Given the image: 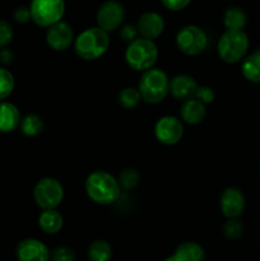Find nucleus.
<instances>
[{"mask_svg":"<svg viewBox=\"0 0 260 261\" xmlns=\"http://www.w3.org/2000/svg\"><path fill=\"white\" fill-rule=\"evenodd\" d=\"M86 193L94 203L109 205L120 198L121 188L112 175L105 171H94L86 180Z\"/></svg>","mask_w":260,"mask_h":261,"instance_id":"f257e3e1","label":"nucleus"},{"mask_svg":"<svg viewBox=\"0 0 260 261\" xmlns=\"http://www.w3.org/2000/svg\"><path fill=\"white\" fill-rule=\"evenodd\" d=\"M110 46L109 32L99 27L83 31L74 41L75 54L83 60H96L101 58Z\"/></svg>","mask_w":260,"mask_h":261,"instance_id":"f03ea898","label":"nucleus"},{"mask_svg":"<svg viewBox=\"0 0 260 261\" xmlns=\"http://www.w3.org/2000/svg\"><path fill=\"white\" fill-rule=\"evenodd\" d=\"M138 91L147 103H160L170 92V79L162 69L150 68L143 73Z\"/></svg>","mask_w":260,"mask_h":261,"instance_id":"7ed1b4c3","label":"nucleus"},{"mask_svg":"<svg viewBox=\"0 0 260 261\" xmlns=\"http://www.w3.org/2000/svg\"><path fill=\"white\" fill-rule=\"evenodd\" d=\"M158 58V48L153 40L135 38L125 51V60L127 65L137 71H145L153 68Z\"/></svg>","mask_w":260,"mask_h":261,"instance_id":"20e7f679","label":"nucleus"},{"mask_svg":"<svg viewBox=\"0 0 260 261\" xmlns=\"http://www.w3.org/2000/svg\"><path fill=\"white\" fill-rule=\"evenodd\" d=\"M249 48V37L242 30H227L217 45L218 55L224 63L233 64L241 60Z\"/></svg>","mask_w":260,"mask_h":261,"instance_id":"39448f33","label":"nucleus"},{"mask_svg":"<svg viewBox=\"0 0 260 261\" xmlns=\"http://www.w3.org/2000/svg\"><path fill=\"white\" fill-rule=\"evenodd\" d=\"M31 19L40 27H50L59 22L65 13L64 0H32L30 5Z\"/></svg>","mask_w":260,"mask_h":261,"instance_id":"423d86ee","label":"nucleus"},{"mask_svg":"<svg viewBox=\"0 0 260 261\" xmlns=\"http://www.w3.org/2000/svg\"><path fill=\"white\" fill-rule=\"evenodd\" d=\"M33 198L41 209H55L64 198V189L60 181L53 177L41 178L35 186Z\"/></svg>","mask_w":260,"mask_h":261,"instance_id":"0eeeda50","label":"nucleus"},{"mask_svg":"<svg viewBox=\"0 0 260 261\" xmlns=\"http://www.w3.org/2000/svg\"><path fill=\"white\" fill-rule=\"evenodd\" d=\"M176 45L185 55L195 56L205 50L208 46V37L201 28L196 25H185L177 32Z\"/></svg>","mask_w":260,"mask_h":261,"instance_id":"6e6552de","label":"nucleus"},{"mask_svg":"<svg viewBox=\"0 0 260 261\" xmlns=\"http://www.w3.org/2000/svg\"><path fill=\"white\" fill-rule=\"evenodd\" d=\"M154 135L158 142L166 145L176 144L184 135V126L175 116H163L155 122Z\"/></svg>","mask_w":260,"mask_h":261,"instance_id":"1a4fd4ad","label":"nucleus"},{"mask_svg":"<svg viewBox=\"0 0 260 261\" xmlns=\"http://www.w3.org/2000/svg\"><path fill=\"white\" fill-rule=\"evenodd\" d=\"M124 15V7L119 2L109 0L99 7L97 12V23L99 28L106 32H112L121 24Z\"/></svg>","mask_w":260,"mask_h":261,"instance_id":"9d476101","label":"nucleus"},{"mask_svg":"<svg viewBox=\"0 0 260 261\" xmlns=\"http://www.w3.org/2000/svg\"><path fill=\"white\" fill-rule=\"evenodd\" d=\"M74 32L70 25L65 22L54 23L50 27H47L46 32V42L53 50L64 51L73 43Z\"/></svg>","mask_w":260,"mask_h":261,"instance_id":"9b49d317","label":"nucleus"},{"mask_svg":"<svg viewBox=\"0 0 260 261\" xmlns=\"http://www.w3.org/2000/svg\"><path fill=\"white\" fill-rule=\"evenodd\" d=\"M245 209V196L237 188H228L221 196V211L228 219L239 218Z\"/></svg>","mask_w":260,"mask_h":261,"instance_id":"f8f14e48","label":"nucleus"},{"mask_svg":"<svg viewBox=\"0 0 260 261\" xmlns=\"http://www.w3.org/2000/svg\"><path fill=\"white\" fill-rule=\"evenodd\" d=\"M19 261H50V251L45 244L35 239L23 240L17 246Z\"/></svg>","mask_w":260,"mask_h":261,"instance_id":"ddd939ff","label":"nucleus"},{"mask_svg":"<svg viewBox=\"0 0 260 261\" xmlns=\"http://www.w3.org/2000/svg\"><path fill=\"white\" fill-rule=\"evenodd\" d=\"M137 28L142 37L148 38V40H155L165 31V20L158 13L147 12L140 15Z\"/></svg>","mask_w":260,"mask_h":261,"instance_id":"4468645a","label":"nucleus"},{"mask_svg":"<svg viewBox=\"0 0 260 261\" xmlns=\"http://www.w3.org/2000/svg\"><path fill=\"white\" fill-rule=\"evenodd\" d=\"M199 86L195 79L186 74H180V75L173 76L170 81V92L172 97L180 101H186L195 97L196 91Z\"/></svg>","mask_w":260,"mask_h":261,"instance_id":"2eb2a0df","label":"nucleus"},{"mask_svg":"<svg viewBox=\"0 0 260 261\" xmlns=\"http://www.w3.org/2000/svg\"><path fill=\"white\" fill-rule=\"evenodd\" d=\"M181 119L191 125L199 124L204 120L206 115L205 103L199 101L198 98H190L183 102L180 109Z\"/></svg>","mask_w":260,"mask_h":261,"instance_id":"dca6fc26","label":"nucleus"},{"mask_svg":"<svg viewBox=\"0 0 260 261\" xmlns=\"http://www.w3.org/2000/svg\"><path fill=\"white\" fill-rule=\"evenodd\" d=\"M19 110L9 102H0V133H12L20 124Z\"/></svg>","mask_w":260,"mask_h":261,"instance_id":"f3484780","label":"nucleus"},{"mask_svg":"<svg viewBox=\"0 0 260 261\" xmlns=\"http://www.w3.org/2000/svg\"><path fill=\"white\" fill-rule=\"evenodd\" d=\"M38 226L45 233L55 234L63 227V217L56 209H43L38 217Z\"/></svg>","mask_w":260,"mask_h":261,"instance_id":"a211bd4d","label":"nucleus"},{"mask_svg":"<svg viewBox=\"0 0 260 261\" xmlns=\"http://www.w3.org/2000/svg\"><path fill=\"white\" fill-rule=\"evenodd\" d=\"M173 256L178 261H204L205 252L203 247L195 242H184L178 245Z\"/></svg>","mask_w":260,"mask_h":261,"instance_id":"6ab92c4d","label":"nucleus"},{"mask_svg":"<svg viewBox=\"0 0 260 261\" xmlns=\"http://www.w3.org/2000/svg\"><path fill=\"white\" fill-rule=\"evenodd\" d=\"M242 75L252 83H260V50L247 56L242 61Z\"/></svg>","mask_w":260,"mask_h":261,"instance_id":"aec40b11","label":"nucleus"},{"mask_svg":"<svg viewBox=\"0 0 260 261\" xmlns=\"http://www.w3.org/2000/svg\"><path fill=\"white\" fill-rule=\"evenodd\" d=\"M223 23L227 30H242L246 24V14L237 7H231L226 10Z\"/></svg>","mask_w":260,"mask_h":261,"instance_id":"412c9836","label":"nucleus"},{"mask_svg":"<svg viewBox=\"0 0 260 261\" xmlns=\"http://www.w3.org/2000/svg\"><path fill=\"white\" fill-rule=\"evenodd\" d=\"M112 256V249L109 242L97 240L88 247V257L91 261H110Z\"/></svg>","mask_w":260,"mask_h":261,"instance_id":"4be33fe9","label":"nucleus"},{"mask_svg":"<svg viewBox=\"0 0 260 261\" xmlns=\"http://www.w3.org/2000/svg\"><path fill=\"white\" fill-rule=\"evenodd\" d=\"M20 130L25 137H37L43 130V121L40 116L35 114L25 115L20 120Z\"/></svg>","mask_w":260,"mask_h":261,"instance_id":"5701e85b","label":"nucleus"},{"mask_svg":"<svg viewBox=\"0 0 260 261\" xmlns=\"http://www.w3.org/2000/svg\"><path fill=\"white\" fill-rule=\"evenodd\" d=\"M119 105L122 109H134L139 105L140 99V93L138 89L132 88V87H127V88L121 89V92L119 93Z\"/></svg>","mask_w":260,"mask_h":261,"instance_id":"b1692460","label":"nucleus"},{"mask_svg":"<svg viewBox=\"0 0 260 261\" xmlns=\"http://www.w3.org/2000/svg\"><path fill=\"white\" fill-rule=\"evenodd\" d=\"M140 175L138 173L137 170L134 168H126V170L122 171L119 176V184L120 188L124 189V190H130V189H134L135 186L139 184Z\"/></svg>","mask_w":260,"mask_h":261,"instance_id":"393cba45","label":"nucleus"},{"mask_svg":"<svg viewBox=\"0 0 260 261\" xmlns=\"http://www.w3.org/2000/svg\"><path fill=\"white\" fill-rule=\"evenodd\" d=\"M14 89V76L8 69L0 68V101L7 98Z\"/></svg>","mask_w":260,"mask_h":261,"instance_id":"a878e982","label":"nucleus"},{"mask_svg":"<svg viewBox=\"0 0 260 261\" xmlns=\"http://www.w3.org/2000/svg\"><path fill=\"white\" fill-rule=\"evenodd\" d=\"M244 233V226L237 218L229 219L223 226V234L228 240H239Z\"/></svg>","mask_w":260,"mask_h":261,"instance_id":"bb28decb","label":"nucleus"},{"mask_svg":"<svg viewBox=\"0 0 260 261\" xmlns=\"http://www.w3.org/2000/svg\"><path fill=\"white\" fill-rule=\"evenodd\" d=\"M53 261H75V254L70 247L59 246L50 252Z\"/></svg>","mask_w":260,"mask_h":261,"instance_id":"cd10ccee","label":"nucleus"},{"mask_svg":"<svg viewBox=\"0 0 260 261\" xmlns=\"http://www.w3.org/2000/svg\"><path fill=\"white\" fill-rule=\"evenodd\" d=\"M13 27L7 20H0V48L7 47L13 40Z\"/></svg>","mask_w":260,"mask_h":261,"instance_id":"c85d7f7f","label":"nucleus"},{"mask_svg":"<svg viewBox=\"0 0 260 261\" xmlns=\"http://www.w3.org/2000/svg\"><path fill=\"white\" fill-rule=\"evenodd\" d=\"M194 98H198L199 101H201L203 103H212L216 98V93L212 88L209 87H199L198 91H196L195 97Z\"/></svg>","mask_w":260,"mask_h":261,"instance_id":"c756f323","label":"nucleus"},{"mask_svg":"<svg viewBox=\"0 0 260 261\" xmlns=\"http://www.w3.org/2000/svg\"><path fill=\"white\" fill-rule=\"evenodd\" d=\"M162 4L170 10H181L190 4L191 0H161Z\"/></svg>","mask_w":260,"mask_h":261,"instance_id":"7c9ffc66","label":"nucleus"},{"mask_svg":"<svg viewBox=\"0 0 260 261\" xmlns=\"http://www.w3.org/2000/svg\"><path fill=\"white\" fill-rule=\"evenodd\" d=\"M14 19L18 23H27L31 19V12L30 8H18L14 13Z\"/></svg>","mask_w":260,"mask_h":261,"instance_id":"2f4dec72","label":"nucleus"},{"mask_svg":"<svg viewBox=\"0 0 260 261\" xmlns=\"http://www.w3.org/2000/svg\"><path fill=\"white\" fill-rule=\"evenodd\" d=\"M121 35H122V37H124V40L133 41L135 38V35H137V30H135L133 25H126V27L122 30Z\"/></svg>","mask_w":260,"mask_h":261,"instance_id":"473e14b6","label":"nucleus"},{"mask_svg":"<svg viewBox=\"0 0 260 261\" xmlns=\"http://www.w3.org/2000/svg\"><path fill=\"white\" fill-rule=\"evenodd\" d=\"M163 261H178V260L176 259L175 256H171V257H167V259H166V260H163Z\"/></svg>","mask_w":260,"mask_h":261,"instance_id":"72a5a7b5","label":"nucleus"}]
</instances>
